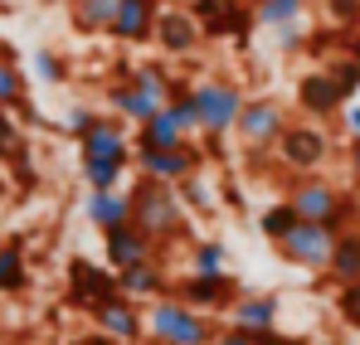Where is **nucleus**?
I'll return each mask as SVG.
<instances>
[{
  "label": "nucleus",
  "mask_w": 360,
  "mask_h": 345,
  "mask_svg": "<svg viewBox=\"0 0 360 345\" xmlns=\"http://www.w3.org/2000/svg\"><path fill=\"white\" fill-rule=\"evenodd\" d=\"M131 224L141 233H151L161 253L171 243H195L190 238V209H185L180 190L161 185V180H146V175H136V185H131Z\"/></svg>",
  "instance_id": "f257e3e1"
},
{
  "label": "nucleus",
  "mask_w": 360,
  "mask_h": 345,
  "mask_svg": "<svg viewBox=\"0 0 360 345\" xmlns=\"http://www.w3.org/2000/svg\"><path fill=\"white\" fill-rule=\"evenodd\" d=\"M214 336H219V326L210 321V311H195L176 292L146 301V341L151 345H214Z\"/></svg>",
  "instance_id": "f03ea898"
},
{
  "label": "nucleus",
  "mask_w": 360,
  "mask_h": 345,
  "mask_svg": "<svg viewBox=\"0 0 360 345\" xmlns=\"http://www.w3.org/2000/svg\"><path fill=\"white\" fill-rule=\"evenodd\" d=\"M288 204L297 209V219H316V224H331L336 233H346L351 224H360L356 200L341 195L326 175H297L288 185Z\"/></svg>",
  "instance_id": "7ed1b4c3"
},
{
  "label": "nucleus",
  "mask_w": 360,
  "mask_h": 345,
  "mask_svg": "<svg viewBox=\"0 0 360 345\" xmlns=\"http://www.w3.org/2000/svg\"><path fill=\"white\" fill-rule=\"evenodd\" d=\"M190 98H195V112H200V136H210V141H224L234 126H239V112L243 103H248V93H243L234 78H200V83H190Z\"/></svg>",
  "instance_id": "20e7f679"
},
{
  "label": "nucleus",
  "mask_w": 360,
  "mask_h": 345,
  "mask_svg": "<svg viewBox=\"0 0 360 345\" xmlns=\"http://www.w3.org/2000/svg\"><path fill=\"white\" fill-rule=\"evenodd\" d=\"M283 263H292L302 273H326L331 268V253H336V229L331 224H316V219H297V229L288 233L283 243H273Z\"/></svg>",
  "instance_id": "39448f33"
},
{
  "label": "nucleus",
  "mask_w": 360,
  "mask_h": 345,
  "mask_svg": "<svg viewBox=\"0 0 360 345\" xmlns=\"http://www.w3.org/2000/svg\"><path fill=\"white\" fill-rule=\"evenodd\" d=\"M131 166H136V175H146V180L180 185V180L205 171V151L195 141H185V146H136V161Z\"/></svg>",
  "instance_id": "423d86ee"
},
{
  "label": "nucleus",
  "mask_w": 360,
  "mask_h": 345,
  "mask_svg": "<svg viewBox=\"0 0 360 345\" xmlns=\"http://www.w3.org/2000/svg\"><path fill=\"white\" fill-rule=\"evenodd\" d=\"M78 161H117V166H131L136 161V141H131L127 122L117 112H98V122L78 136Z\"/></svg>",
  "instance_id": "0eeeda50"
},
{
  "label": "nucleus",
  "mask_w": 360,
  "mask_h": 345,
  "mask_svg": "<svg viewBox=\"0 0 360 345\" xmlns=\"http://www.w3.org/2000/svg\"><path fill=\"white\" fill-rule=\"evenodd\" d=\"M326 156H331V136L316 122H288V131L278 136V161L297 175H316Z\"/></svg>",
  "instance_id": "6e6552de"
},
{
  "label": "nucleus",
  "mask_w": 360,
  "mask_h": 345,
  "mask_svg": "<svg viewBox=\"0 0 360 345\" xmlns=\"http://www.w3.org/2000/svg\"><path fill=\"white\" fill-rule=\"evenodd\" d=\"M171 292H176L180 301H190L195 311H224V316H229V306L243 297L234 273H185V278L171 282Z\"/></svg>",
  "instance_id": "1a4fd4ad"
},
{
  "label": "nucleus",
  "mask_w": 360,
  "mask_h": 345,
  "mask_svg": "<svg viewBox=\"0 0 360 345\" xmlns=\"http://www.w3.org/2000/svg\"><path fill=\"white\" fill-rule=\"evenodd\" d=\"M239 141L248 146V151H268V146H278V136L288 131V108L278 103V98H248L239 112Z\"/></svg>",
  "instance_id": "9d476101"
},
{
  "label": "nucleus",
  "mask_w": 360,
  "mask_h": 345,
  "mask_svg": "<svg viewBox=\"0 0 360 345\" xmlns=\"http://www.w3.org/2000/svg\"><path fill=\"white\" fill-rule=\"evenodd\" d=\"M88 316H93V326H98L112 345H141V341H146V306H141V301H131L127 292L108 297V301H103V306H93Z\"/></svg>",
  "instance_id": "9b49d317"
},
{
  "label": "nucleus",
  "mask_w": 360,
  "mask_h": 345,
  "mask_svg": "<svg viewBox=\"0 0 360 345\" xmlns=\"http://www.w3.org/2000/svg\"><path fill=\"white\" fill-rule=\"evenodd\" d=\"M190 10H195L205 39H239L243 44L248 30L258 25L253 20V5H243V0H190Z\"/></svg>",
  "instance_id": "f8f14e48"
},
{
  "label": "nucleus",
  "mask_w": 360,
  "mask_h": 345,
  "mask_svg": "<svg viewBox=\"0 0 360 345\" xmlns=\"http://www.w3.org/2000/svg\"><path fill=\"white\" fill-rule=\"evenodd\" d=\"M122 282L112 268H98V263H88V258H73L68 263V301L73 306H83V311H93V306H103L108 297H117Z\"/></svg>",
  "instance_id": "ddd939ff"
},
{
  "label": "nucleus",
  "mask_w": 360,
  "mask_h": 345,
  "mask_svg": "<svg viewBox=\"0 0 360 345\" xmlns=\"http://www.w3.org/2000/svg\"><path fill=\"white\" fill-rule=\"evenodd\" d=\"M200 39H205V30H200V20H195L190 5H161V20H156V44H161V54L185 58V54L200 49Z\"/></svg>",
  "instance_id": "4468645a"
},
{
  "label": "nucleus",
  "mask_w": 360,
  "mask_h": 345,
  "mask_svg": "<svg viewBox=\"0 0 360 345\" xmlns=\"http://www.w3.org/2000/svg\"><path fill=\"white\" fill-rule=\"evenodd\" d=\"M103 258H108L112 273H127V268H136V263L161 258V248H156L151 233H141L136 224H117V229L103 233Z\"/></svg>",
  "instance_id": "2eb2a0df"
},
{
  "label": "nucleus",
  "mask_w": 360,
  "mask_h": 345,
  "mask_svg": "<svg viewBox=\"0 0 360 345\" xmlns=\"http://www.w3.org/2000/svg\"><path fill=\"white\" fill-rule=\"evenodd\" d=\"M351 98L341 93V83L331 78V68H311V73H302V83H297V108L307 117H341V108H346Z\"/></svg>",
  "instance_id": "dca6fc26"
},
{
  "label": "nucleus",
  "mask_w": 360,
  "mask_h": 345,
  "mask_svg": "<svg viewBox=\"0 0 360 345\" xmlns=\"http://www.w3.org/2000/svg\"><path fill=\"white\" fill-rule=\"evenodd\" d=\"M156 20H161V0H122L108 34L117 44H156Z\"/></svg>",
  "instance_id": "f3484780"
},
{
  "label": "nucleus",
  "mask_w": 360,
  "mask_h": 345,
  "mask_svg": "<svg viewBox=\"0 0 360 345\" xmlns=\"http://www.w3.org/2000/svg\"><path fill=\"white\" fill-rule=\"evenodd\" d=\"M278 316H283L278 292H243L239 301L229 306V326H243V331H253V336L278 331Z\"/></svg>",
  "instance_id": "a211bd4d"
},
{
  "label": "nucleus",
  "mask_w": 360,
  "mask_h": 345,
  "mask_svg": "<svg viewBox=\"0 0 360 345\" xmlns=\"http://www.w3.org/2000/svg\"><path fill=\"white\" fill-rule=\"evenodd\" d=\"M83 219H88L98 233L117 229V224H131V190H88Z\"/></svg>",
  "instance_id": "6ab92c4d"
},
{
  "label": "nucleus",
  "mask_w": 360,
  "mask_h": 345,
  "mask_svg": "<svg viewBox=\"0 0 360 345\" xmlns=\"http://www.w3.org/2000/svg\"><path fill=\"white\" fill-rule=\"evenodd\" d=\"M117 282H122V292H127L131 301H156V297L171 292V273H166L161 258H151V263H136V268L117 273Z\"/></svg>",
  "instance_id": "aec40b11"
},
{
  "label": "nucleus",
  "mask_w": 360,
  "mask_h": 345,
  "mask_svg": "<svg viewBox=\"0 0 360 345\" xmlns=\"http://www.w3.org/2000/svg\"><path fill=\"white\" fill-rule=\"evenodd\" d=\"M136 146H185L190 141V126L176 117V108L166 103L156 117H146L141 126H136V136H131Z\"/></svg>",
  "instance_id": "412c9836"
},
{
  "label": "nucleus",
  "mask_w": 360,
  "mask_h": 345,
  "mask_svg": "<svg viewBox=\"0 0 360 345\" xmlns=\"http://www.w3.org/2000/svg\"><path fill=\"white\" fill-rule=\"evenodd\" d=\"M326 278H331L336 287L360 282V224H356V229H346V233H336V253H331Z\"/></svg>",
  "instance_id": "4be33fe9"
},
{
  "label": "nucleus",
  "mask_w": 360,
  "mask_h": 345,
  "mask_svg": "<svg viewBox=\"0 0 360 345\" xmlns=\"http://www.w3.org/2000/svg\"><path fill=\"white\" fill-rule=\"evenodd\" d=\"M122 0H68V20L78 34H108Z\"/></svg>",
  "instance_id": "5701e85b"
},
{
  "label": "nucleus",
  "mask_w": 360,
  "mask_h": 345,
  "mask_svg": "<svg viewBox=\"0 0 360 345\" xmlns=\"http://www.w3.org/2000/svg\"><path fill=\"white\" fill-rule=\"evenodd\" d=\"M25 287H30L25 248L20 243H0V297H20Z\"/></svg>",
  "instance_id": "b1692460"
},
{
  "label": "nucleus",
  "mask_w": 360,
  "mask_h": 345,
  "mask_svg": "<svg viewBox=\"0 0 360 345\" xmlns=\"http://www.w3.org/2000/svg\"><path fill=\"white\" fill-rule=\"evenodd\" d=\"M307 0H253V20L258 30H283V25H302Z\"/></svg>",
  "instance_id": "393cba45"
},
{
  "label": "nucleus",
  "mask_w": 360,
  "mask_h": 345,
  "mask_svg": "<svg viewBox=\"0 0 360 345\" xmlns=\"http://www.w3.org/2000/svg\"><path fill=\"white\" fill-rule=\"evenodd\" d=\"M292 229H297V209L288 204V195H283V200H273V204L258 214V233H263L268 243H283Z\"/></svg>",
  "instance_id": "a878e982"
},
{
  "label": "nucleus",
  "mask_w": 360,
  "mask_h": 345,
  "mask_svg": "<svg viewBox=\"0 0 360 345\" xmlns=\"http://www.w3.org/2000/svg\"><path fill=\"white\" fill-rule=\"evenodd\" d=\"M190 273H229V248L219 238H195L190 243Z\"/></svg>",
  "instance_id": "bb28decb"
},
{
  "label": "nucleus",
  "mask_w": 360,
  "mask_h": 345,
  "mask_svg": "<svg viewBox=\"0 0 360 345\" xmlns=\"http://www.w3.org/2000/svg\"><path fill=\"white\" fill-rule=\"evenodd\" d=\"M78 171H83L88 190H122V180H127L131 166H117V161H78Z\"/></svg>",
  "instance_id": "cd10ccee"
},
{
  "label": "nucleus",
  "mask_w": 360,
  "mask_h": 345,
  "mask_svg": "<svg viewBox=\"0 0 360 345\" xmlns=\"http://www.w3.org/2000/svg\"><path fill=\"white\" fill-rule=\"evenodd\" d=\"M0 108H30L25 103V73L15 68L10 54H0Z\"/></svg>",
  "instance_id": "c85d7f7f"
},
{
  "label": "nucleus",
  "mask_w": 360,
  "mask_h": 345,
  "mask_svg": "<svg viewBox=\"0 0 360 345\" xmlns=\"http://www.w3.org/2000/svg\"><path fill=\"white\" fill-rule=\"evenodd\" d=\"M176 190H180V200H185V209H200V214H214V185H210L205 175H190V180H180Z\"/></svg>",
  "instance_id": "c756f323"
},
{
  "label": "nucleus",
  "mask_w": 360,
  "mask_h": 345,
  "mask_svg": "<svg viewBox=\"0 0 360 345\" xmlns=\"http://www.w3.org/2000/svg\"><path fill=\"white\" fill-rule=\"evenodd\" d=\"M326 68H331V78L341 83V93L356 103V98H360V58L346 54V58H336V63H326Z\"/></svg>",
  "instance_id": "7c9ffc66"
},
{
  "label": "nucleus",
  "mask_w": 360,
  "mask_h": 345,
  "mask_svg": "<svg viewBox=\"0 0 360 345\" xmlns=\"http://www.w3.org/2000/svg\"><path fill=\"white\" fill-rule=\"evenodd\" d=\"M34 73L44 78V83H63V58L54 49H34Z\"/></svg>",
  "instance_id": "2f4dec72"
},
{
  "label": "nucleus",
  "mask_w": 360,
  "mask_h": 345,
  "mask_svg": "<svg viewBox=\"0 0 360 345\" xmlns=\"http://www.w3.org/2000/svg\"><path fill=\"white\" fill-rule=\"evenodd\" d=\"M341 316L351 321L360 331V282H351V287H341Z\"/></svg>",
  "instance_id": "473e14b6"
},
{
  "label": "nucleus",
  "mask_w": 360,
  "mask_h": 345,
  "mask_svg": "<svg viewBox=\"0 0 360 345\" xmlns=\"http://www.w3.org/2000/svg\"><path fill=\"white\" fill-rule=\"evenodd\" d=\"M273 34H278V49H283V54H297L302 39H307V30H302V25H283V30H273Z\"/></svg>",
  "instance_id": "72a5a7b5"
},
{
  "label": "nucleus",
  "mask_w": 360,
  "mask_h": 345,
  "mask_svg": "<svg viewBox=\"0 0 360 345\" xmlns=\"http://www.w3.org/2000/svg\"><path fill=\"white\" fill-rule=\"evenodd\" d=\"M214 345H258V336H253V331H243V326H219Z\"/></svg>",
  "instance_id": "f704fd0d"
},
{
  "label": "nucleus",
  "mask_w": 360,
  "mask_h": 345,
  "mask_svg": "<svg viewBox=\"0 0 360 345\" xmlns=\"http://www.w3.org/2000/svg\"><path fill=\"white\" fill-rule=\"evenodd\" d=\"M93 122H98V112H93V108H73V112H68V131H73V141H78Z\"/></svg>",
  "instance_id": "c9c22d12"
},
{
  "label": "nucleus",
  "mask_w": 360,
  "mask_h": 345,
  "mask_svg": "<svg viewBox=\"0 0 360 345\" xmlns=\"http://www.w3.org/2000/svg\"><path fill=\"white\" fill-rule=\"evenodd\" d=\"M341 126H346V136H351V141H360V98L341 108Z\"/></svg>",
  "instance_id": "e433bc0d"
},
{
  "label": "nucleus",
  "mask_w": 360,
  "mask_h": 345,
  "mask_svg": "<svg viewBox=\"0 0 360 345\" xmlns=\"http://www.w3.org/2000/svg\"><path fill=\"white\" fill-rule=\"evenodd\" d=\"M15 146V117H10V108H0V151H10Z\"/></svg>",
  "instance_id": "4c0bfd02"
},
{
  "label": "nucleus",
  "mask_w": 360,
  "mask_h": 345,
  "mask_svg": "<svg viewBox=\"0 0 360 345\" xmlns=\"http://www.w3.org/2000/svg\"><path fill=\"white\" fill-rule=\"evenodd\" d=\"M336 20H360V0H331Z\"/></svg>",
  "instance_id": "58836bf2"
},
{
  "label": "nucleus",
  "mask_w": 360,
  "mask_h": 345,
  "mask_svg": "<svg viewBox=\"0 0 360 345\" xmlns=\"http://www.w3.org/2000/svg\"><path fill=\"white\" fill-rule=\"evenodd\" d=\"M258 345H307L302 336H283V331H268V336H258Z\"/></svg>",
  "instance_id": "ea45409f"
},
{
  "label": "nucleus",
  "mask_w": 360,
  "mask_h": 345,
  "mask_svg": "<svg viewBox=\"0 0 360 345\" xmlns=\"http://www.w3.org/2000/svg\"><path fill=\"white\" fill-rule=\"evenodd\" d=\"M346 166H351V175H356V185H360V141H351V151H346Z\"/></svg>",
  "instance_id": "a19ab883"
},
{
  "label": "nucleus",
  "mask_w": 360,
  "mask_h": 345,
  "mask_svg": "<svg viewBox=\"0 0 360 345\" xmlns=\"http://www.w3.org/2000/svg\"><path fill=\"white\" fill-rule=\"evenodd\" d=\"M351 200H356V214H360V185H356V195H351Z\"/></svg>",
  "instance_id": "79ce46f5"
},
{
  "label": "nucleus",
  "mask_w": 360,
  "mask_h": 345,
  "mask_svg": "<svg viewBox=\"0 0 360 345\" xmlns=\"http://www.w3.org/2000/svg\"><path fill=\"white\" fill-rule=\"evenodd\" d=\"M185 5H190V0H185Z\"/></svg>",
  "instance_id": "37998d69"
}]
</instances>
